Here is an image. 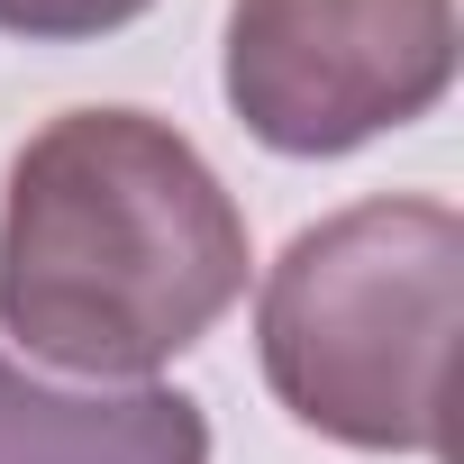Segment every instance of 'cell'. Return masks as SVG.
Instances as JSON below:
<instances>
[{
  "label": "cell",
  "mask_w": 464,
  "mask_h": 464,
  "mask_svg": "<svg viewBox=\"0 0 464 464\" xmlns=\"http://www.w3.org/2000/svg\"><path fill=\"white\" fill-rule=\"evenodd\" d=\"M246 209L155 110L46 119L0 200V328L37 364L146 382L246 292Z\"/></svg>",
  "instance_id": "cell-1"
},
{
  "label": "cell",
  "mask_w": 464,
  "mask_h": 464,
  "mask_svg": "<svg viewBox=\"0 0 464 464\" xmlns=\"http://www.w3.org/2000/svg\"><path fill=\"white\" fill-rule=\"evenodd\" d=\"M464 292V218L446 200H355L283 246L256 301L274 401L364 455L446 446V364Z\"/></svg>",
  "instance_id": "cell-2"
},
{
  "label": "cell",
  "mask_w": 464,
  "mask_h": 464,
  "mask_svg": "<svg viewBox=\"0 0 464 464\" xmlns=\"http://www.w3.org/2000/svg\"><path fill=\"white\" fill-rule=\"evenodd\" d=\"M227 110L274 155H355L455 82V0H227Z\"/></svg>",
  "instance_id": "cell-3"
},
{
  "label": "cell",
  "mask_w": 464,
  "mask_h": 464,
  "mask_svg": "<svg viewBox=\"0 0 464 464\" xmlns=\"http://www.w3.org/2000/svg\"><path fill=\"white\" fill-rule=\"evenodd\" d=\"M0 464H209L191 392H55L0 355Z\"/></svg>",
  "instance_id": "cell-4"
},
{
  "label": "cell",
  "mask_w": 464,
  "mask_h": 464,
  "mask_svg": "<svg viewBox=\"0 0 464 464\" xmlns=\"http://www.w3.org/2000/svg\"><path fill=\"white\" fill-rule=\"evenodd\" d=\"M155 0H0V28L28 37V46H92L119 37L128 19H146Z\"/></svg>",
  "instance_id": "cell-5"
}]
</instances>
